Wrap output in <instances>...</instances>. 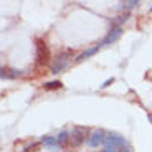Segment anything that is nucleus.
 <instances>
[{
  "label": "nucleus",
  "instance_id": "obj_1",
  "mask_svg": "<svg viewBox=\"0 0 152 152\" xmlns=\"http://www.w3.org/2000/svg\"><path fill=\"white\" fill-rule=\"evenodd\" d=\"M121 33H122V28L121 25H114V27H111V30L107 31V35L101 40V46H106V45H113V43H116L121 38Z\"/></svg>",
  "mask_w": 152,
  "mask_h": 152
},
{
  "label": "nucleus",
  "instance_id": "obj_2",
  "mask_svg": "<svg viewBox=\"0 0 152 152\" xmlns=\"http://www.w3.org/2000/svg\"><path fill=\"white\" fill-rule=\"evenodd\" d=\"M37 61L38 65H46L50 61V51L43 40H37Z\"/></svg>",
  "mask_w": 152,
  "mask_h": 152
},
{
  "label": "nucleus",
  "instance_id": "obj_3",
  "mask_svg": "<svg viewBox=\"0 0 152 152\" xmlns=\"http://www.w3.org/2000/svg\"><path fill=\"white\" fill-rule=\"evenodd\" d=\"M86 136H88V129H86V127H73L71 134H69L71 144L75 145V147L81 145L84 142V139H86Z\"/></svg>",
  "mask_w": 152,
  "mask_h": 152
},
{
  "label": "nucleus",
  "instance_id": "obj_4",
  "mask_svg": "<svg viewBox=\"0 0 152 152\" xmlns=\"http://www.w3.org/2000/svg\"><path fill=\"white\" fill-rule=\"evenodd\" d=\"M68 60H69V53H68V51H66V53L58 55V56L55 58L53 65H51V73H55V75L61 73L63 69L66 68V65H68Z\"/></svg>",
  "mask_w": 152,
  "mask_h": 152
},
{
  "label": "nucleus",
  "instance_id": "obj_5",
  "mask_svg": "<svg viewBox=\"0 0 152 152\" xmlns=\"http://www.w3.org/2000/svg\"><path fill=\"white\" fill-rule=\"evenodd\" d=\"M106 139H107V136L104 134V131L98 129L89 136V145H91V147H98V145H101V144H106Z\"/></svg>",
  "mask_w": 152,
  "mask_h": 152
},
{
  "label": "nucleus",
  "instance_id": "obj_6",
  "mask_svg": "<svg viewBox=\"0 0 152 152\" xmlns=\"http://www.w3.org/2000/svg\"><path fill=\"white\" fill-rule=\"evenodd\" d=\"M106 145L107 147H114V149H118V147H124L126 145V141H124V137H121L119 134H107V139H106Z\"/></svg>",
  "mask_w": 152,
  "mask_h": 152
},
{
  "label": "nucleus",
  "instance_id": "obj_7",
  "mask_svg": "<svg viewBox=\"0 0 152 152\" xmlns=\"http://www.w3.org/2000/svg\"><path fill=\"white\" fill-rule=\"evenodd\" d=\"M101 48V43H98V45H94V46H91V48H88V50H84L81 55H78V58H76V61H83V60H86V58H89V56H93L94 53H98V50Z\"/></svg>",
  "mask_w": 152,
  "mask_h": 152
},
{
  "label": "nucleus",
  "instance_id": "obj_8",
  "mask_svg": "<svg viewBox=\"0 0 152 152\" xmlns=\"http://www.w3.org/2000/svg\"><path fill=\"white\" fill-rule=\"evenodd\" d=\"M42 141H43V144H45V145H46V147H48V149H53V151H56V149H60V144H58L56 137L46 136V137H43Z\"/></svg>",
  "mask_w": 152,
  "mask_h": 152
},
{
  "label": "nucleus",
  "instance_id": "obj_9",
  "mask_svg": "<svg viewBox=\"0 0 152 152\" xmlns=\"http://www.w3.org/2000/svg\"><path fill=\"white\" fill-rule=\"evenodd\" d=\"M68 139H69V134L66 132V131H61V132L58 134V137H56V141H58V144H60V147H61V145H65L66 142H68Z\"/></svg>",
  "mask_w": 152,
  "mask_h": 152
},
{
  "label": "nucleus",
  "instance_id": "obj_10",
  "mask_svg": "<svg viewBox=\"0 0 152 152\" xmlns=\"http://www.w3.org/2000/svg\"><path fill=\"white\" fill-rule=\"evenodd\" d=\"M17 75H20V71H15V69H5L2 68V78H15Z\"/></svg>",
  "mask_w": 152,
  "mask_h": 152
},
{
  "label": "nucleus",
  "instance_id": "obj_11",
  "mask_svg": "<svg viewBox=\"0 0 152 152\" xmlns=\"http://www.w3.org/2000/svg\"><path fill=\"white\" fill-rule=\"evenodd\" d=\"M61 86H63L61 81H50V83L45 84V89H60Z\"/></svg>",
  "mask_w": 152,
  "mask_h": 152
},
{
  "label": "nucleus",
  "instance_id": "obj_12",
  "mask_svg": "<svg viewBox=\"0 0 152 152\" xmlns=\"http://www.w3.org/2000/svg\"><path fill=\"white\" fill-rule=\"evenodd\" d=\"M136 5H139L137 0H131V2H122V7L124 8H134Z\"/></svg>",
  "mask_w": 152,
  "mask_h": 152
},
{
  "label": "nucleus",
  "instance_id": "obj_13",
  "mask_svg": "<svg viewBox=\"0 0 152 152\" xmlns=\"http://www.w3.org/2000/svg\"><path fill=\"white\" fill-rule=\"evenodd\" d=\"M111 83H114V78H111V80H107V81H104V84H101V88H107Z\"/></svg>",
  "mask_w": 152,
  "mask_h": 152
},
{
  "label": "nucleus",
  "instance_id": "obj_14",
  "mask_svg": "<svg viewBox=\"0 0 152 152\" xmlns=\"http://www.w3.org/2000/svg\"><path fill=\"white\" fill-rule=\"evenodd\" d=\"M99 152H116V149H114V147H107V145H106L103 151H99Z\"/></svg>",
  "mask_w": 152,
  "mask_h": 152
},
{
  "label": "nucleus",
  "instance_id": "obj_15",
  "mask_svg": "<svg viewBox=\"0 0 152 152\" xmlns=\"http://www.w3.org/2000/svg\"><path fill=\"white\" fill-rule=\"evenodd\" d=\"M121 152H131V151H129V149H122Z\"/></svg>",
  "mask_w": 152,
  "mask_h": 152
},
{
  "label": "nucleus",
  "instance_id": "obj_16",
  "mask_svg": "<svg viewBox=\"0 0 152 152\" xmlns=\"http://www.w3.org/2000/svg\"><path fill=\"white\" fill-rule=\"evenodd\" d=\"M151 10H152V7H151Z\"/></svg>",
  "mask_w": 152,
  "mask_h": 152
}]
</instances>
